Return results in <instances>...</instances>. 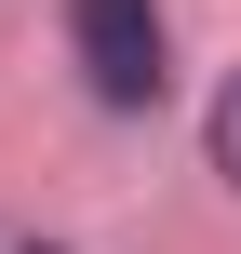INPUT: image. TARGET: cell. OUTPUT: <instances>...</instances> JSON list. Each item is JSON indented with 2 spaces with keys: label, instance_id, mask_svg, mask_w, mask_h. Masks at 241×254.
Wrapping results in <instances>:
<instances>
[{
  "label": "cell",
  "instance_id": "obj_1",
  "mask_svg": "<svg viewBox=\"0 0 241 254\" xmlns=\"http://www.w3.org/2000/svg\"><path fill=\"white\" fill-rule=\"evenodd\" d=\"M67 54L94 80V107H161V0H67Z\"/></svg>",
  "mask_w": 241,
  "mask_h": 254
},
{
  "label": "cell",
  "instance_id": "obj_2",
  "mask_svg": "<svg viewBox=\"0 0 241 254\" xmlns=\"http://www.w3.org/2000/svg\"><path fill=\"white\" fill-rule=\"evenodd\" d=\"M215 174H228V188H241V80H228V94H215Z\"/></svg>",
  "mask_w": 241,
  "mask_h": 254
}]
</instances>
